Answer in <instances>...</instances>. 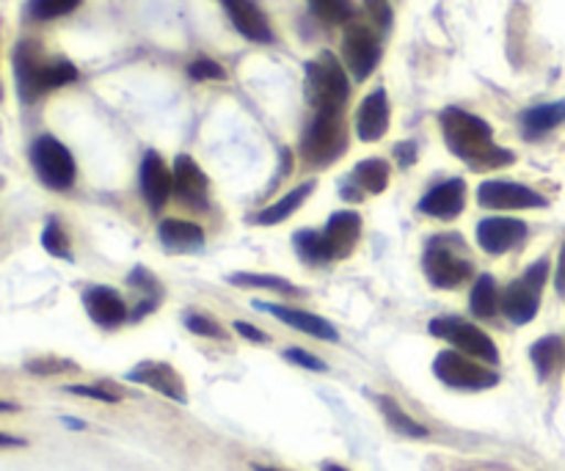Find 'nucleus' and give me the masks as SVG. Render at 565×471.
<instances>
[{"label": "nucleus", "mask_w": 565, "mask_h": 471, "mask_svg": "<svg viewBox=\"0 0 565 471\" xmlns=\"http://www.w3.org/2000/svg\"><path fill=\"white\" fill-rule=\"evenodd\" d=\"M441 132L456 158L467 160L472 169H500L511 165L516 154L494 143V130L486 119L461 108H445L439 116Z\"/></svg>", "instance_id": "obj_1"}, {"label": "nucleus", "mask_w": 565, "mask_h": 471, "mask_svg": "<svg viewBox=\"0 0 565 471\" xmlns=\"http://www.w3.org/2000/svg\"><path fill=\"white\" fill-rule=\"evenodd\" d=\"M14 77L20 97L25 103H33L44 92L77 81V69L66 58H44L36 42H20L14 50Z\"/></svg>", "instance_id": "obj_2"}, {"label": "nucleus", "mask_w": 565, "mask_h": 471, "mask_svg": "<svg viewBox=\"0 0 565 471\" xmlns=\"http://www.w3.org/2000/svg\"><path fill=\"white\" fill-rule=\"evenodd\" d=\"M423 270L428 281L439 290H456L463 281L472 279V259L467 254V243L456 235H439L425 246Z\"/></svg>", "instance_id": "obj_3"}, {"label": "nucleus", "mask_w": 565, "mask_h": 471, "mask_svg": "<svg viewBox=\"0 0 565 471\" xmlns=\"http://www.w3.org/2000/svg\"><path fill=\"white\" fill-rule=\"evenodd\" d=\"M546 279H550V259H539L502 290L500 312L513 325L533 323L541 309V292H544Z\"/></svg>", "instance_id": "obj_4"}, {"label": "nucleus", "mask_w": 565, "mask_h": 471, "mask_svg": "<svg viewBox=\"0 0 565 471\" xmlns=\"http://www.w3.org/2000/svg\"><path fill=\"white\" fill-rule=\"evenodd\" d=\"M307 99L315 110H342L351 83L348 72L331 53H320L307 64Z\"/></svg>", "instance_id": "obj_5"}, {"label": "nucleus", "mask_w": 565, "mask_h": 471, "mask_svg": "<svg viewBox=\"0 0 565 471\" xmlns=\"http://www.w3.org/2000/svg\"><path fill=\"white\" fill-rule=\"evenodd\" d=\"M348 138H345V125H342L340 110H318L309 125V130L303 132L301 141V154L309 165H329L345 154Z\"/></svg>", "instance_id": "obj_6"}, {"label": "nucleus", "mask_w": 565, "mask_h": 471, "mask_svg": "<svg viewBox=\"0 0 565 471\" xmlns=\"http://www.w3.org/2000/svg\"><path fill=\"white\" fill-rule=\"evenodd\" d=\"M434 375L445 386L461 392H486L500 384L497 370H489L483 362L461 351H441L434 358Z\"/></svg>", "instance_id": "obj_7"}, {"label": "nucleus", "mask_w": 565, "mask_h": 471, "mask_svg": "<svg viewBox=\"0 0 565 471\" xmlns=\"http://www.w3.org/2000/svg\"><path fill=\"white\" fill-rule=\"evenodd\" d=\"M430 334L439 336V340L450 342L456 351L467 353V356L478 358V362L497 367L500 364V351H497L494 340L486 334L483 329H478L475 323L463 318H436L430 320Z\"/></svg>", "instance_id": "obj_8"}, {"label": "nucleus", "mask_w": 565, "mask_h": 471, "mask_svg": "<svg viewBox=\"0 0 565 471\" xmlns=\"http://www.w3.org/2000/svg\"><path fill=\"white\" fill-rule=\"evenodd\" d=\"M31 165L50 191H70L77 174L72 152L53 136H39L31 143Z\"/></svg>", "instance_id": "obj_9"}, {"label": "nucleus", "mask_w": 565, "mask_h": 471, "mask_svg": "<svg viewBox=\"0 0 565 471\" xmlns=\"http://www.w3.org/2000/svg\"><path fill=\"white\" fill-rule=\"evenodd\" d=\"M342 58L353 81H367L381 61V42L373 28L359 25V22L348 25L345 39H342Z\"/></svg>", "instance_id": "obj_10"}, {"label": "nucleus", "mask_w": 565, "mask_h": 471, "mask_svg": "<svg viewBox=\"0 0 565 471\" xmlns=\"http://www.w3.org/2000/svg\"><path fill=\"white\" fill-rule=\"evenodd\" d=\"M480 207L489 210H539L546 207V199L533 188H524L511 180H489L478 188Z\"/></svg>", "instance_id": "obj_11"}, {"label": "nucleus", "mask_w": 565, "mask_h": 471, "mask_svg": "<svg viewBox=\"0 0 565 471\" xmlns=\"http://www.w3.org/2000/svg\"><path fill=\"white\" fill-rule=\"evenodd\" d=\"M83 307H86V314L92 318V323H97L99 329L105 331L119 329V325L127 323V318H130V309H127L125 298H121L114 287H86V290H83Z\"/></svg>", "instance_id": "obj_12"}, {"label": "nucleus", "mask_w": 565, "mask_h": 471, "mask_svg": "<svg viewBox=\"0 0 565 471\" xmlns=\"http://www.w3.org/2000/svg\"><path fill=\"white\" fill-rule=\"evenodd\" d=\"M127 381L149 386L152 392H160V395L169 397V400H174V403H180V406H185L188 403V392H185V384H182L180 373H177V370L166 362L136 364V367L127 373Z\"/></svg>", "instance_id": "obj_13"}, {"label": "nucleus", "mask_w": 565, "mask_h": 471, "mask_svg": "<svg viewBox=\"0 0 565 471\" xmlns=\"http://www.w3.org/2000/svg\"><path fill=\"white\" fill-rule=\"evenodd\" d=\"M320 235H323L329 263L331 259H345L362 237V215L353 213V210H340V213L331 215Z\"/></svg>", "instance_id": "obj_14"}, {"label": "nucleus", "mask_w": 565, "mask_h": 471, "mask_svg": "<svg viewBox=\"0 0 565 471\" xmlns=\"http://www.w3.org/2000/svg\"><path fill=\"white\" fill-rule=\"evenodd\" d=\"M254 309L274 314V318L281 320L285 325H290V329L301 331V334L307 336H315V340H323V342L340 340V331H337L329 320L318 318V314L312 312H303V309L279 307V303H268V301H254Z\"/></svg>", "instance_id": "obj_15"}, {"label": "nucleus", "mask_w": 565, "mask_h": 471, "mask_svg": "<svg viewBox=\"0 0 565 471\" xmlns=\"http://www.w3.org/2000/svg\"><path fill=\"white\" fill-rule=\"evenodd\" d=\"M527 224L516 218H486L478 224V243L489 254H505L522 246Z\"/></svg>", "instance_id": "obj_16"}, {"label": "nucleus", "mask_w": 565, "mask_h": 471, "mask_svg": "<svg viewBox=\"0 0 565 471\" xmlns=\"http://www.w3.org/2000/svg\"><path fill=\"white\" fill-rule=\"evenodd\" d=\"M463 204H467V185L461 180H447L441 185L430 188L419 199V213L439 221H452L463 213Z\"/></svg>", "instance_id": "obj_17"}, {"label": "nucleus", "mask_w": 565, "mask_h": 471, "mask_svg": "<svg viewBox=\"0 0 565 471\" xmlns=\"http://www.w3.org/2000/svg\"><path fill=\"white\" fill-rule=\"evenodd\" d=\"M141 193H143V199H147V204L152 213L163 210L166 202H169V196L174 193V174L166 169V163L160 160L158 152L143 154Z\"/></svg>", "instance_id": "obj_18"}, {"label": "nucleus", "mask_w": 565, "mask_h": 471, "mask_svg": "<svg viewBox=\"0 0 565 471\" xmlns=\"http://www.w3.org/2000/svg\"><path fill=\"white\" fill-rule=\"evenodd\" d=\"M390 130V99H386L384 88H375L373 94L364 97V103L359 105L356 114V136L364 143L381 141Z\"/></svg>", "instance_id": "obj_19"}, {"label": "nucleus", "mask_w": 565, "mask_h": 471, "mask_svg": "<svg viewBox=\"0 0 565 471\" xmlns=\"http://www.w3.org/2000/svg\"><path fill=\"white\" fill-rule=\"evenodd\" d=\"M174 193L182 199V202H188L191 207H204V202H207V191H210V182L207 176H204V171L199 169L196 160H191L188 154H180V158L174 160Z\"/></svg>", "instance_id": "obj_20"}, {"label": "nucleus", "mask_w": 565, "mask_h": 471, "mask_svg": "<svg viewBox=\"0 0 565 471\" xmlns=\"http://www.w3.org/2000/svg\"><path fill=\"white\" fill-rule=\"evenodd\" d=\"M221 3H224L232 25H235L243 36L252 39V42H270V39H274L268 20H265V14L257 9L254 0H221Z\"/></svg>", "instance_id": "obj_21"}, {"label": "nucleus", "mask_w": 565, "mask_h": 471, "mask_svg": "<svg viewBox=\"0 0 565 471\" xmlns=\"http://www.w3.org/2000/svg\"><path fill=\"white\" fill-rule=\"evenodd\" d=\"M158 237L169 251H196V248L204 246L202 226L180 218L163 221L158 229Z\"/></svg>", "instance_id": "obj_22"}, {"label": "nucleus", "mask_w": 565, "mask_h": 471, "mask_svg": "<svg viewBox=\"0 0 565 471\" xmlns=\"http://www.w3.org/2000/svg\"><path fill=\"white\" fill-rule=\"evenodd\" d=\"M312 191H315V182H303V185H298L296 191H290V193H287V196H281L279 202L268 204V207H265L263 213H259L257 221H259V224H265V226L281 224V221L290 218V215L296 213V210L301 207V204L307 202L309 196H312Z\"/></svg>", "instance_id": "obj_23"}, {"label": "nucleus", "mask_w": 565, "mask_h": 471, "mask_svg": "<svg viewBox=\"0 0 565 471\" xmlns=\"http://www.w3.org/2000/svg\"><path fill=\"white\" fill-rule=\"evenodd\" d=\"M500 301H502V292L497 287L494 276L483 274L472 287V296H469V309H472L475 318H494L500 312Z\"/></svg>", "instance_id": "obj_24"}, {"label": "nucleus", "mask_w": 565, "mask_h": 471, "mask_svg": "<svg viewBox=\"0 0 565 471\" xmlns=\"http://www.w3.org/2000/svg\"><path fill=\"white\" fill-rule=\"evenodd\" d=\"M390 163L381 158H367L353 169V185L362 188L364 193H384L390 185Z\"/></svg>", "instance_id": "obj_25"}, {"label": "nucleus", "mask_w": 565, "mask_h": 471, "mask_svg": "<svg viewBox=\"0 0 565 471\" xmlns=\"http://www.w3.org/2000/svg\"><path fill=\"white\" fill-rule=\"evenodd\" d=\"M379 408H381V414H384L386 425H390L395 433L408 436V439H425V436H428V428H425V425H419L417 419L408 417V414L403 411V408L397 406V400H392V397L379 395Z\"/></svg>", "instance_id": "obj_26"}, {"label": "nucleus", "mask_w": 565, "mask_h": 471, "mask_svg": "<svg viewBox=\"0 0 565 471\" xmlns=\"http://www.w3.org/2000/svg\"><path fill=\"white\" fill-rule=\"evenodd\" d=\"M565 121V99L561 103L539 105V108H530L527 114L522 116V125L530 136H544V132L555 130Z\"/></svg>", "instance_id": "obj_27"}, {"label": "nucleus", "mask_w": 565, "mask_h": 471, "mask_svg": "<svg viewBox=\"0 0 565 471\" xmlns=\"http://www.w3.org/2000/svg\"><path fill=\"white\" fill-rule=\"evenodd\" d=\"M561 356H563V342L561 336L555 334L541 336V340L530 347V358H533V367L541 381H546L552 373H555L557 364H561Z\"/></svg>", "instance_id": "obj_28"}, {"label": "nucleus", "mask_w": 565, "mask_h": 471, "mask_svg": "<svg viewBox=\"0 0 565 471\" xmlns=\"http://www.w3.org/2000/svg\"><path fill=\"white\" fill-rule=\"evenodd\" d=\"M230 285L237 287H263V290H274V292H287V296H301L296 285L290 281L279 279V276H259V274H232Z\"/></svg>", "instance_id": "obj_29"}, {"label": "nucleus", "mask_w": 565, "mask_h": 471, "mask_svg": "<svg viewBox=\"0 0 565 471\" xmlns=\"http://www.w3.org/2000/svg\"><path fill=\"white\" fill-rule=\"evenodd\" d=\"M25 373L39 375V378H53V375L77 373V364L70 362V358H58V356L31 358V362H25Z\"/></svg>", "instance_id": "obj_30"}, {"label": "nucleus", "mask_w": 565, "mask_h": 471, "mask_svg": "<svg viewBox=\"0 0 565 471\" xmlns=\"http://www.w3.org/2000/svg\"><path fill=\"white\" fill-rule=\"evenodd\" d=\"M296 248L298 254H301V259H307V263H329V254H326V246H323V235L320 232H298L296 235Z\"/></svg>", "instance_id": "obj_31"}, {"label": "nucleus", "mask_w": 565, "mask_h": 471, "mask_svg": "<svg viewBox=\"0 0 565 471\" xmlns=\"http://www.w3.org/2000/svg\"><path fill=\"white\" fill-rule=\"evenodd\" d=\"M42 246L47 248V254H53V257H58V259H72L70 237H66L64 226H61L55 218H50L47 226H44V232H42Z\"/></svg>", "instance_id": "obj_32"}, {"label": "nucleus", "mask_w": 565, "mask_h": 471, "mask_svg": "<svg viewBox=\"0 0 565 471\" xmlns=\"http://www.w3.org/2000/svg\"><path fill=\"white\" fill-rule=\"evenodd\" d=\"M81 0H31L28 11H31L33 20H55V17L70 14L72 9H77Z\"/></svg>", "instance_id": "obj_33"}, {"label": "nucleus", "mask_w": 565, "mask_h": 471, "mask_svg": "<svg viewBox=\"0 0 565 471\" xmlns=\"http://www.w3.org/2000/svg\"><path fill=\"white\" fill-rule=\"evenodd\" d=\"M182 323H185V329L196 336H207V340H226V331L221 329V323H215L213 318H207V314L202 312H185Z\"/></svg>", "instance_id": "obj_34"}, {"label": "nucleus", "mask_w": 565, "mask_h": 471, "mask_svg": "<svg viewBox=\"0 0 565 471\" xmlns=\"http://www.w3.org/2000/svg\"><path fill=\"white\" fill-rule=\"evenodd\" d=\"M309 6L320 20L334 22V25L351 20V0H309Z\"/></svg>", "instance_id": "obj_35"}, {"label": "nucleus", "mask_w": 565, "mask_h": 471, "mask_svg": "<svg viewBox=\"0 0 565 471\" xmlns=\"http://www.w3.org/2000/svg\"><path fill=\"white\" fill-rule=\"evenodd\" d=\"M66 392L70 395H77V397H92V400H99V403H119L121 400V392L116 389V386L110 384H94V386H66Z\"/></svg>", "instance_id": "obj_36"}, {"label": "nucleus", "mask_w": 565, "mask_h": 471, "mask_svg": "<svg viewBox=\"0 0 565 471\" xmlns=\"http://www.w3.org/2000/svg\"><path fill=\"white\" fill-rule=\"evenodd\" d=\"M285 358H287V362H290V364H296V367L312 370V373H326V370H329V364H326L323 358L312 356V353L301 351V347H287Z\"/></svg>", "instance_id": "obj_37"}, {"label": "nucleus", "mask_w": 565, "mask_h": 471, "mask_svg": "<svg viewBox=\"0 0 565 471\" xmlns=\"http://www.w3.org/2000/svg\"><path fill=\"white\" fill-rule=\"evenodd\" d=\"M188 75H191L193 81H224L226 72H224V66L215 64V61L199 58L188 66Z\"/></svg>", "instance_id": "obj_38"}, {"label": "nucleus", "mask_w": 565, "mask_h": 471, "mask_svg": "<svg viewBox=\"0 0 565 471\" xmlns=\"http://www.w3.org/2000/svg\"><path fill=\"white\" fill-rule=\"evenodd\" d=\"M364 9H367L370 20L379 31H390L392 25V6L390 0H364Z\"/></svg>", "instance_id": "obj_39"}, {"label": "nucleus", "mask_w": 565, "mask_h": 471, "mask_svg": "<svg viewBox=\"0 0 565 471\" xmlns=\"http://www.w3.org/2000/svg\"><path fill=\"white\" fill-rule=\"evenodd\" d=\"M235 331L241 336H246L248 342H257V345H268V334H263V331H259V329H254L252 323H243V320H237Z\"/></svg>", "instance_id": "obj_40"}, {"label": "nucleus", "mask_w": 565, "mask_h": 471, "mask_svg": "<svg viewBox=\"0 0 565 471\" xmlns=\"http://www.w3.org/2000/svg\"><path fill=\"white\" fill-rule=\"evenodd\" d=\"M397 158H401V165H412L417 160V147L414 143H401L397 147Z\"/></svg>", "instance_id": "obj_41"}, {"label": "nucleus", "mask_w": 565, "mask_h": 471, "mask_svg": "<svg viewBox=\"0 0 565 471\" xmlns=\"http://www.w3.org/2000/svg\"><path fill=\"white\" fill-rule=\"evenodd\" d=\"M28 441L20 439V436H9L0 433V450H17V447H25Z\"/></svg>", "instance_id": "obj_42"}, {"label": "nucleus", "mask_w": 565, "mask_h": 471, "mask_svg": "<svg viewBox=\"0 0 565 471\" xmlns=\"http://www.w3.org/2000/svg\"><path fill=\"white\" fill-rule=\"evenodd\" d=\"M557 290L565 292V246H563V257H561V270H557Z\"/></svg>", "instance_id": "obj_43"}, {"label": "nucleus", "mask_w": 565, "mask_h": 471, "mask_svg": "<svg viewBox=\"0 0 565 471\" xmlns=\"http://www.w3.org/2000/svg\"><path fill=\"white\" fill-rule=\"evenodd\" d=\"M17 411H20V406H17V403L0 400V414H17Z\"/></svg>", "instance_id": "obj_44"}, {"label": "nucleus", "mask_w": 565, "mask_h": 471, "mask_svg": "<svg viewBox=\"0 0 565 471\" xmlns=\"http://www.w3.org/2000/svg\"><path fill=\"white\" fill-rule=\"evenodd\" d=\"M64 425H66V428H75V430H83V428H86V425L77 422V419H70V417L64 419Z\"/></svg>", "instance_id": "obj_45"}, {"label": "nucleus", "mask_w": 565, "mask_h": 471, "mask_svg": "<svg viewBox=\"0 0 565 471\" xmlns=\"http://www.w3.org/2000/svg\"><path fill=\"white\" fill-rule=\"evenodd\" d=\"M323 471H351V469H342V467H337V463H323V467H320Z\"/></svg>", "instance_id": "obj_46"}, {"label": "nucleus", "mask_w": 565, "mask_h": 471, "mask_svg": "<svg viewBox=\"0 0 565 471\" xmlns=\"http://www.w3.org/2000/svg\"><path fill=\"white\" fill-rule=\"evenodd\" d=\"M254 471H279V469H270V467H254Z\"/></svg>", "instance_id": "obj_47"}, {"label": "nucleus", "mask_w": 565, "mask_h": 471, "mask_svg": "<svg viewBox=\"0 0 565 471\" xmlns=\"http://www.w3.org/2000/svg\"><path fill=\"white\" fill-rule=\"evenodd\" d=\"M0 191H3V176H0Z\"/></svg>", "instance_id": "obj_48"}, {"label": "nucleus", "mask_w": 565, "mask_h": 471, "mask_svg": "<svg viewBox=\"0 0 565 471\" xmlns=\"http://www.w3.org/2000/svg\"><path fill=\"white\" fill-rule=\"evenodd\" d=\"M0 94H3V88H0Z\"/></svg>", "instance_id": "obj_49"}]
</instances>
